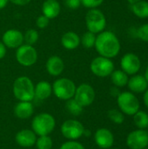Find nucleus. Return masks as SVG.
I'll list each match as a JSON object with an SVG mask.
<instances>
[{"instance_id": "obj_4", "label": "nucleus", "mask_w": 148, "mask_h": 149, "mask_svg": "<svg viewBox=\"0 0 148 149\" xmlns=\"http://www.w3.org/2000/svg\"><path fill=\"white\" fill-rule=\"evenodd\" d=\"M85 24L89 31L94 34H99L105 31L106 26V16L97 8L90 9L85 15Z\"/></svg>"}, {"instance_id": "obj_26", "label": "nucleus", "mask_w": 148, "mask_h": 149, "mask_svg": "<svg viewBox=\"0 0 148 149\" xmlns=\"http://www.w3.org/2000/svg\"><path fill=\"white\" fill-rule=\"evenodd\" d=\"M96 41V34L87 31L85 32L82 37L80 38V44L85 47V49H91L94 47Z\"/></svg>"}, {"instance_id": "obj_17", "label": "nucleus", "mask_w": 148, "mask_h": 149, "mask_svg": "<svg viewBox=\"0 0 148 149\" xmlns=\"http://www.w3.org/2000/svg\"><path fill=\"white\" fill-rule=\"evenodd\" d=\"M46 71L47 72L54 77L59 76L65 69V63L64 60L57 55H53L50 57L46 61Z\"/></svg>"}, {"instance_id": "obj_37", "label": "nucleus", "mask_w": 148, "mask_h": 149, "mask_svg": "<svg viewBox=\"0 0 148 149\" xmlns=\"http://www.w3.org/2000/svg\"><path fill=\"white\" fill-rule=\"evenodd\" d=\"M6 55V46L3 45V42L0 41V59L3 58Z\"/></svg>"}, {"instance_id": "obj_43", "label": "nucleus", "mask_w": 148, "mask_h": 149, "mask_svg": "<svg viewBox=\"0 0 148 149\" xmlns=\"http://www.w3.org/2000/svg\"><path fill=\"white\" fill-rule=\"evenodd\" d=\"M113 149H118V148H113Z\"/></svg>"}, {"instance_id": "obj_44", "label": "nucleus", "mask_w": 148, "mask_h": 149, "mask_svg": "<svg viewBox=\"0 0 148 149\" xmlns=\"http://www.w3.org/2000/svg\"></svg>"}, {"instance_id": "obj_9", "label": "nucleus", "mask_w": 148, "mask_h": 149, "mask_svg": "<svg viewBox=\"0 0 148 149\" xmlns=\"http://www.w3.org/2000/svg\"><path fill=\"white\" fill-rule=\"evenodd\" d=\"M60 131L65 138L70 141H76L83 136L85 127L79 120H67L61 125Z\"/></svg>"}, {"instance_id": "obj_34", "label": "nucleus", "mask_w": 148, "mask_h": 149, "mask_svg": "<svg viewBox=\"0 0 148 149\" xmlns=\"http://www.w3.org/2000/svg\"><path fill=\"white\" fill-rule=\"evenodd\" d=\"M65 3L66 7H68L71 10H76L79 8V6L81 5L80 0H65Z\"/></svg>"}, {"instance_id": "obj_29", "label": "nucleus", "mask_w": 148, "mask_h": 149, "mask_svg": "<svg viewBox=\"0 0 148 149\" xmlns=\"http://www.w3.org/2000/svg\"><path fill=\"white\" fill-rule=\"evenodd\" d=\"M108 118L111 120V121H113V123L117 124V125H120L124 122L125 120V116L124 113L121 111H119L117 109H111L108 111Z\"/></svg>"}, {"instance_id": "obj_27", "label": "nucleus", "mask_w": 148, "mask_h": 149, "mask_svg": "<svg viewBox=\"0 0 148 149\" xmlns=\"http://www.w3.org/2000/svg\"><path fill=\"white\" fill-rule=\"evenodd\" d=\"M38 32L35 29H29L24 34V42L26 45H34L38 40Z\"/></svg>"}, {"instance_id": "obj_40", "label": "nucleus", "mask_w": 148, "mask_h": 149, "mask_svg": "<svg viewBox=\"0 0 148 149\" xmlns=\"http://www.w3.org/2000/svg\"><path fill=\"white\" fill-rule=\"evenodd\" d=\"M145 78H146V79L147 80L148 82V65L147 66V68H146V71H145Z\"/></svg>"}, {"instance_id": "obj_6", "label": "nucleus", "mask_w": 148, "mask_h": 149, "mask_svg": "<svg viewBox=\"0 0 148 149\" xmlns=\"http://www.w3.org/2000/svg\"><path fill=\"white\" fill-rule=\"evenodd\" d=\"M120 111L126 115H134L140 110V101L132 92H123L117 97Z\"/></svg>"}, {"instance_id": "obj_14", "label": "nucleus", "mask_w": 148, "mask_h": 149, "mask_svg": "<svg viewBox=\"0 0 148 149\" xmlns=\"http://www.w3.org/2000/svg\"><path fill=\"white\" fill-rule=\"evenodd\" d=\"M94 141L98 147L103 149L111 148L114 143V136L107 128H99L94 134Z\"/></svg>"}, {"instance_id": "obj_22", "label": "nucleus", "mask_w": 148, "mask_h": 149, "mask_svg": "<svg viewBox=\"0 0 148 149\" xmlns=\"http://www.w3.org/2000/svg\"><path fill=\"white\" fill-rule=\"evenodd\" d=\"M110 76H111V80L114 85V86H117L119 88L126 86L128 83L129 77L122 70H114Z\"/></svg>"}, {"instance_id": "obj_21", "label": "nucleus", "mask_w": 148, "mask_h": 149, "mask_svg": "<svg viewBox=\"0 0 148 149\" xmlns=\"http://www.w3.org/2000/svg\"><path fill=\"white\" fill-rule=\"evenodd\" d=\"M35 93V98L40 100H44L48 99L52 93V86L48 82V81H39L34 89Z\"/></svg>"}, {"instance_id": "obj_10", "label": "nucleus", "mask_w": 148, "mask_h": 149, "mask_svg": "<svg viewBox=\"0 0 148 149\" xmlns=\"http://www.w3.org/2000/svg\"><path fill=\"white\" fill-rule=\"evenodd\" d=\"M73 99L83 107L92 105L95 100V91L93 87L86 83H83L76 87Z\"/></svg>"}, {"instance_id": "obj_13", "label": "nucleus", "mask_w": 148, "mask_h": 149, "mask_svg": "<svg viewBox=\"0 0 148 149\" xmlns=\"http://www.w3.org/2000/svg\"><path fill=\"white\" fill-rule=\"evenodd\" d=\"M2 42L6 48L17 49L24 44V34L18 30L10 29L3 34Z\"/></svg>"}, {"instance_id": "obj_19", "label": "nucleus", "mask_w": 148, "mask_h": 149, "mask_svg": "<svg viewBox=\"0 0 148 149\" xmlns=\"http://www.w3.org/2000/svg\"><path fill=\"white\" fill-rule=\"evenodd\" d=\"M61 10V6L57 0H45L42 5L43 15L47 17L49 19L57 17Z\"/></svg>"}, {"instance_id": "obj_24", "label": "nucleus", "mask_w": 148, "mask_h": 149, "mask_svg": "<svg viewBox=\"0 0 148 149\" xmlns=\"http://www.w3.org/2000/svg\"><path fill=\"white\" fill-rule=\"evenodd\" d=\"M134 125L139 129H145L148 127V114L144 111H138L133 115Z\"/></svg>"}, {"instance_id": "obj_12", "label": "nucleus", "mask_w": 148, "mask_h": 149, "mask_svg": "<svg viewBox=\"0 0 148 149\" xmlns=\"http://www.w3.org/2000/svg\"><path fill=\"white\" fill-rule=\"evenodd\" d=\"M126 145L130 149H144L148 146V132L138 129L131 132L126 137Z\"/></svg>"}, {"instance_id": "obj_32", "label": "nucleus", "mask_w": 148, "mask_h": 149, "mask_svg": "<svg viewBox=\"0 0 148 149\" xmlns=\"http://www.w3.org/2000/svg\"><path fill=\"white\" fill-rule=\"evenodd\" d=\"M59 149H85V147L75 141H69L65 142L64 144L61 145V147L59 148Z\"/></svg>"}, {"instance_id": "obj_5", "label": "nucleus", "mask_w": 148, "mask_h": 149, "mask_svg": "<svg viewBox=\"0 0 148 149\" xmlns=\"http://www.w3.org/2000/svg\"><path fill=\"white\" fill-rule=\"evenodd\" d=\"M75 83L67 78L58 79L52 85V93L54 95L62 100H68L73 98L76 91Z\"/></svg>"}, {"instance_id": "obj_16", "label": "nucleus", "mask_w": 148, "mask_h": 149, "mask_svg": "<svg viewBox=\"0 0 148 149\" xmlns=\"http://www.w3.org/2000/svg\"><path fill=\"white\" fill-rule=\"evenodd\" d=\"M126 86L133 93H143L148 88V82L145 76L135 74L128 79Z\"/></svg>"}, {"instance_id": "obj_18", "label": "nucleus", "mask_w": 148, "mask_h": 149, "mask_svg": "<svg viewBox=\"0 0 148 149\" xmlns=\"http://www.w3.org/2000/svg\"><path fill=\"white\" fill-rule=\"evenodd\" d=\"M33 113L34 107L31 101H19L14 107V114L18 119H29L31 117Z\"/></svg>"}, {"instance_id": "obj_36", "label": "nucleus", "mask_w": 148, "mask_h": 149, "mask_svg": "<svg viewBox=\"0 0 148 149\" xmlns=\"http://www.w3.org/2000/svg\"><path fill=\"white\" fill-rule=\"evenodd\" d=\"M120 93H121V92L120 91L119 87H117V86H113V87H112L111 90H110L111 95H112L113 97H115V98H117V97L120 94Z\"/></svg>"}, {"instance_id": "obj_41", "label": "nucleus", "mask_w": 148, "mask_h": 149, "mask_svg": "<svg viewBox=\"0 0 148 149\" xmlns=\"http://www.w3.org/2000/svg\"><path fill=\"white\" fill-rule=\"evenodd\" d=\"M130 4H133V3H137V2H139V1H140V0H126Z\"/></svg>"}, {"instance_id": "obj_11", "label": "nucleus", "mask_w": 148, "mask_h": 149, "mask_svg": "<svg viewBox=\"0 0 148 149\" xmlns=\"http://www.w3.org/2000/svg\"><path fill=\"white\" fill-rule=\"evenodd\" d=\"M120 67L127 75H135L141 67V61L138 55L133 52L126 53L120 60Z\"/></svg>"}, {"instance_id": "obj_7", "label": "nucleus", "mask_w": 148, "mask_h": 149, "mask_svg": "<svg viewBox=\"0 0 148 149\" xmlns=\"http://www.w3.org/2000/svg\"><path fill=\"white\" fill-rule=\"evenodd\" d=\"M92 72L99 78H106L114 71V64L111 58L99 56L92 59L90 65Z\"/></svg>"}, {"instance_id": "obj_20", "label": "nucleus", "mask_w": 148, "mask_h": 149, "mask_svg": "<svg viewBox=\"0 0 148 149\" xmlns=\"http://www.w3.org/2000/svg\"><path fill=\"white\" fill-rule=\"evenodd\" d=\"M61 45L66 50H74L80 45V38L74 31H67L61 38Z\"/></svg>"}, {"instance_id": "obj_3", "label": "nucleus", "mask_w": 148, "mask_h": 149, "mask_svg": "<svg viewBox=\"0 0 148 149\" xmlns=\"http://www.w3.org/2000/svg\"><path fill=\"white\" fill-rule=\"evenodd\" d=\"M55 127V119L48 113H41L37 114L31 121L32 131L38 136L49 135L54 130Z\"/></svg>"}, {"instance_id": "obj_33", "label": "nucleus", "mask_w": 148, "mask_h": 149, "mask_svg": "<svg viewBox=\"0 0 148 149\" xmlns=\"http://www.w3.org/2000/svg\"><path fill=\"white\" fill-rule=\"evenodd\" d=\"M49 23H50V19L43 14L39 16L36 20V24L39 29H45L49 25Z\"/></svg>"}, {"instance_id": "obj_23", "label": "nucleus", "mask_w": 148, "mask_h": 149, "mask_svg": "<svg viewBox=\"0 0 148 149\" xmlns=\"http://www.w3.org/2000/svg\"><path fill=\"white\" fill-rule=\"evenodd\" d=\"M131 10L133 13L140 18L148 17V2L146 0H140L131 4Z\"/></svg>"}, {"instance_id": "obj_39", "label": "nucleus", "mask_w": 148, "mask_h": 149, "mask_svg": "<svg viewBox=\"0 0 148 149\" xmlns=\"http://www.w3.org/2000/svg\"><path fill=\"white\" fill-rule=\"evenodd\" d=\"M9 0H0V10H3L8 3Z\"/></svg>"}, {"instance_id": "obj_30", "label": "nucleus", "mask_w": 148, "mask_h": 149, "mask_svg": "<svg viewBox=\"0 0 148 149\" xmlns=\"http://www.w3.org/2000/svg\"><path fill=\"white\" fill-rule=\"evenodd\" d=\"M137 37L144 42H148V23L140 25L137 29Z\"/></svg>"}, {"instance_id": "obj_15", "label": "nucleus", "mask_w": 148, "mask_h": 149, "mask_svg": "<svg viewBox=\"0 0 148 149\" xmlns=\"http://www.w3.org/2000/svg\"><path fill=\"white\" fill-rule=\"evenodd\" d=\"M15 141L18 146L22 148H31L36 144V134L30 129H23L17 133Z\"/></svg>"}, {"instance_id": "obj_42", "label": "nucleus", "mask_w": 148, "mask_h": 149, "mask_svg": "<svg viewBox=\"0 0 148 149\" xmlns=\"http://www.w3.org/2000/svg\"><path fill=\"white\" fill-rule=\"evenodd\" d=\"M144 149H148V148H144Z\"/></svg>"}, {"instance_id": "obj_38", "label": "nucleus", "mask_w": 148, "mask_h": 149, "mask_svg": "<svg viewBox=\"0 0 148 149\" xmlns=\"http://www.w3.org/2000/svg\"><path fill=\"white\" fill-rule=\"evenodd\" d=\"M143 100L145 103V106L148 108V88L146 90V92L144 93V96H143Z\"/></svg>"}, {"instance_id": "obj_8", "label": "nucleus", "mask_w": 148, "mask_h": 149, "mask_svg": "<svg viewBox=\"0 0 148 149\" xmlns=\"http://www.w3.org/2000/svg\"><path fill=\"white\" fill-rule=\"evenodd\" d=\"M16 59L19 65L29 67L36 64L38 60V52L33 45L23 44L16 51Z\"/></svg>"}, {"instance_id": "obj_1", "label": "nucleus", "mask_w": 148, "mask_h": 149, "mask_svg": "<svg viewBox=\"0 0 148 149\" xmlns=\"http://www.w3.org/2000/svg\"><path fill=\"white\" fill-rule=\"evenodd\" d=\"M99 56L113 58L120 52V42L118 37L110 31H103L96 36L94 45Z\"/></svg>"}, {"instance_id": "obj_28", "label": "nucleus", "mask_w": 148, "mask_h": 149, "mask_svg": "<svg viewBox=\"0 0 148 149\" xmlns=\"http://www.w3.org/2000/svg\"><path fill=\"white\" fill-rule=\"evenodd\" d=\"M52 145H53L52 140L48 135L39 136L38 138H37L36 146L38 149H51Z\"/></svg>"}, {"instance_id": "obj_2", "label": "nucleus", "mask_w": 148, "mask_h": 149, "mask_svg": "<svg viewBox=\"0 0 148 149\" xmlns=\"http://www.w3.org/2000/svg\"><path fill=\"white\" fill-rule=\"evenodd\" d=\"M35 86L31 79L26 76H21L15 79L12 92L19 101H31L35 98Z\"/></svg>"}, {"instance_id": "obj_35", "label": "nucleus", "mask_w": 148, "mask_h": 149, "mask_svg": "<svg viewBox=\"0 0 148 149\" xmlns=\"http://www.w3.org/2000/svg\"><path fill=\"white\" fill-rule=\"evenodd\" d=\"M9 1L11 2L12 3L16 4V5H26L31 0H9Z\"/></svg>"}, {"instance_id": "obj_25", "label": "nucleus", "mask_w": 148, "mask_h": 149, "mask_svg": "<svg viewBox=\"0 0 148 149\" xmlns=\"http://www.w3.org/2000/svg\"><path fill=\"white\" fill-rule=\"evenodd\" d=\"M65 107H66V110L71 114H72L73 116L80 115L83 113V110H84V107L79 103H78L73 98L66 100Z\"/></svg>"}, {"instance_id": "obj_31", "label": "nucleus", "mask_w": 148, "mask_h": 149, "mask_svg": "<svg viewBox=\"0 0 148 149\" xmlns=\"http://www.w3.org/2000/svg\"><path fill=\"white\" fill-rule=\"evenodd\" d=\"M81 4L87 9H95L101 5L104 0H80Z\"/></svg>"}]
</instances>
